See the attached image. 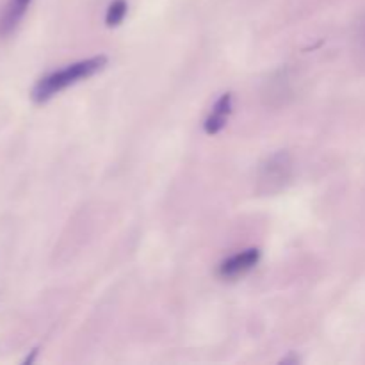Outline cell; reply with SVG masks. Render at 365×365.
<instances>
[{
  "label": "cell",
  "mask_w": 365,
  "mask_h": 365,
  "mask_svg": "<svg viewBox=\"0 0 365 365\" xmlns=\"http://www.w3.org/2000/svg\"><path fill=\"white\" fill-rule=\"evenodd\" d=\"M107 64L106 56H95L89 57V59L77 61V63H71L68 66L59 68L56 71H50L45 77L39 78L36 82V86L32 88V100L36 103H45L50 98L57 95V93L64 91L70 86L78 84L81 81L93 77L95 73L102 71Z\"/></svg>",
  "instance_id": "1"
},
{
  "label": "cell",
  "mask_w": 365,
  "mask_h": 365,
  "mask_svg": "<svg viewBox=\"0 0 365 365\" xmlns=\"http://www.w3.org/2000/svg\"><path fill=\"white\" fill-rule=\"evenodd\" d=\"M292 175H294V160L291 153L285 150L271 153L260 163L257 171V191L260 195H277L291 184Z\"/></svg>",
  "instance_id": "2"
},
{
  "label": "cell",
  "mask_w": 365,
  "mask_h": 365,
  "mask_svg": "<svg viewBox=\"0 0 365 365\" xmlns=\"http://www.w3.org/2000/svg\"><path fill=\"white\" fill-rule=\"evenodd\" d=\"M260 260V252L257 248L245 250V252H239L235 255L228 257L217 267V274H220L223 280H235L239 277H245L248 271H252L253 267L259 264Z\"/></svg>",
  "instance_id": "3"
},
{
  "label": "cell",
  "mask_w": 365,
  "mask_h": 365,
  "mask_svg": "<svg viewBox=\"0 0 365 365\" xmlns=\"http://www.w3.org/2000/svg\"><path fill=\"white\" fill-rule=\"evenodd\" d=\"M232 103H234V96L232 93H225L217 98V102L214 103L212 110L207 116L205 123H203V130L207 132L209 135L217 134L220 130H223L225 125H227L228 116L232 113Z\"/></svg>",
  "instance_id": "4"
},
{
  "label": "cell",
  "mask_w": 365,
  "mask_h": 365,
  "mask_svg": "<svg viewBox=\"0 0 365 365\" xmlns=\"http://www.w3.org/2000/svg\"><path fill=\"white\" fill-rule=\"evenodd\" d=\"M264 96H266L267 103H271V106H282V103L287 102L289 96H292V88L287 71H277V73L266 82Z\"/></svg>",
  "instance_id": "5"
},
{
  "label": "cell",
  "mask_w": 365,
  "mask_h": 365,
  "mask_svg": "<svg viewBox=\"0 0 365 365\" xmlns=\"http://www.w3.org/2000/svg\"><path fill=\"white\" fill-rule=\"evenodd\" d=\"M32 0H9L0 16V36L13 34L18 29L20 21L24 20L25 13L29 11Z\"/></svg>",
  "instance_id": "6"
},
{
  "label": "cell",
  "mask_w": 365,
  "mask_h": 365,
  "mask_svg": "<svg viewBox=\"0 0 365 365\" xmlns=\"http://www.w3.org/2000/svg\"><path fill=\"white\" fill-rule=\"evenodd\" d=\"M128 11V4L127 0H113L107 7L106 13V25L107 27H118L121 21L125 20Z\"/></svg>",
  "instance_id": "7"
},
{
  "label": "cell",
  "mask_w": 365,
  "mask_h": 365,
  "mask_svg": "<svg viewBox=\"0 0 365 365\" xmlns=\"http://www.w3.org/2000/svg\"><path fill=\"white\" fill-rule=\"evenodd\" d=\"M359 39H360V48H362V52L365 53V21H364L362 29H360V36H359Z\"/></svg>",
  "instance_id": "8"
}]
</instances>
